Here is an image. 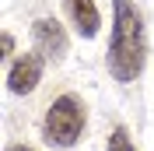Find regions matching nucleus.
<instances>
[{
    "label": "nucleus",
    "mask_w": 154,
    "mask_h": 151,
    "mask_svg": "<svg viewBox=\"0 0 154 151\" xmlns=\"http://www.w3.org/2000/svg\"><path fill=\"white\" fill-rule=\"evenodd\" d=\"M116 7V25H112V42H109V70L116 81H137V74L144 70V21L137 14L130 0H112Z\"/></svg>",
    "instance_id": "nucleus-1"
},
{
    "label": "nucleus",
    "mask_w": 154,
    "mask_h": 151,
    "mask_svg": "<svg viewBox=\"0 0 154 151\" xmlns=\"http://www.w3.org/2000/svg\"><path fill=\"white\" fill-rule=\"evenodd\" d=\"M81 130H84V102L74 95H60L46 113V141L56 148H70L77 144Z\"/></svg>",
    "instance_id": "nucleus-2"
},
{
    "label": "nucleus",
    "mask_w": 154,
    "mask_h": 151,
    "mask_svg": "<svg viewBox=\"0 0 154 151\" xmlns=\"http://www.w3.org/2000/svg\"><path fill=\"white\" fill-rule=\"evenodd\" d=\"M32 39H35L38 53H46V56H53V60H60L67 53V32H63V25H60L56 18H38L35 25H32Z\"/></svg>",
    "instance_id": "nucleus-3"
},
{
    "label": "nucleus",
    "mask_w": 154,
    "mask_h": 151,
    "mask_svg": "<svg viewBox=\"0 0 154 151\" xmlns=\"http://www.w3.org/2000/svg\"><path fill=\"white\" fill-rule=\"evenodd\" d=\"M38 77H42V60H38L35 53H25L18 63L11 67V74H7V88H11L14 95H28L32 88L38 85Z\"/></svg>",
    "instance_id": "nucleus-4"
},
{
    "label": "nucleus",
    "mask_w": 154,
    "mask_h": 151,
    "mask_svg": "<svg viewBox=\"0 0 154 151\" xmlns=\"http://www.w3.org/2000/svg\"><path fill=\"white\" fill-rule=\"evenodd\" d=\"M67 11H70V18H74L77 32H81L84 39L98 35V25H102V18H98L95 0H67Z\"/></svg>",
    "instance_id": "nucleus-5"
},
{
    "label": "nucleus",
    "mask_w": 154,
    "mask_h": 151,
    "mask_svg": "<svg viewBox=\"0 0 154 151\" xmlns=\"http://www.w3.org/2000/svg\"><path fill=\"white\" fill-rule=\"evenodd\" d=\"M109 151H133L130 133H126L123 127H116V130H112V137H109Z\"/></svg>",
    "instance_id": "nucleus-6"
},
{
    "label": "nucleus",
    "mask_w": 154,
    "mask_h": 151,
    "mask_svg": "<svg viewBox=\"0 0 154 151\" xmlns=\"http://www.w3.org/2000/svg\"><path fill=\"white\" fill-rule=\"evenodd\" d=\"M0 46H4V56H7L11 49H14V39H11V35H7V32H4V39H0Z\"/></svg>",
    "instance_id": "nucleus-7"
},
{
    "label": "nucleus",
    "mask_w": 154,
    "mask_h": 151,
    "mask_svg": "<svg viewBox=\"0 0 154 151\" xmlns=\"http://www.w3.org/2000/svg\"><path fill=\"white\" fill-rule=\"evenodd\" d=\"M7 151H32V148H21V144H14V148H7Z\"/></svg>",
    "instance_id": "nucleus-8"
}]
</instances>
